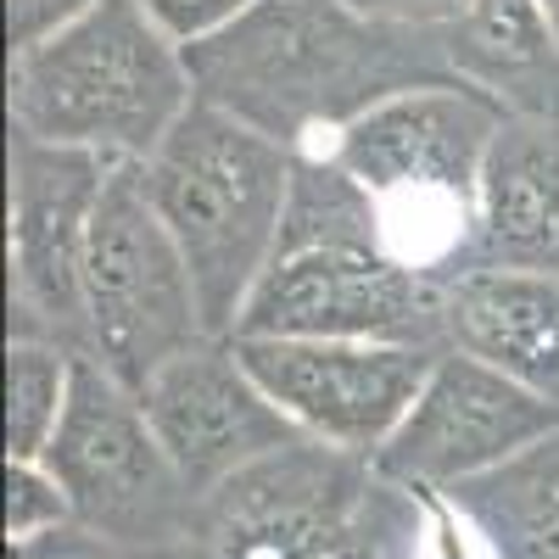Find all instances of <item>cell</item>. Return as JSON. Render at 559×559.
<instances>
[{"label":"cell","mask_w":559,"mask_h":559,"mask_svg":"<svg viewBox=\"0 0 559 559\" xmlns=\"http://www.w3.org/2000/svg\"><path fill=\"white\" fill-rule=\"evenodd\" d=\"M185 57L202 102L286 140L292 152L324 146L403 90L459 79L448 28L381 23L347 0H252Z\"/></svg>","instance_id":"cell-1"},{"label":"cell","mask_w":559,"mask_h":559,"mask_svg":"<svg viewBox=\"0 0 559 559\" xmlns=\"http://www.w3.org/2000/svg\"><path fill=\"white\" fill-rule=\"evenodd\" d=\"M191 102V57L140 0H96L7 62V118L17 134L112 163H146Z\"/></svg>","instance_id":"cell-2"},{"label":"cell","mask_w":559,"mask_h":559,"mask_svg":"<svg viewBox=\"0 0 559 559\" xmlns=\"http://www.w3.org/2000/svg\"><path fill=\"white\" fill-rule=\"evenodd\" d=\"M297 152L213 102H191L163 146L140 163L146 197L191 263L213 336H236L241 308L258 292L280 247Z\"/></svg>","instance_id":"cell-3"},{"label":"cell","mask_w":559,"mask_h":559,"mask_svg":"<svg viewBox=\"0 0 559 559\" xmlns=\"http://www.w3.org/2000/svg\"><path fill=\"white\" fill-rule=\"evenodd\" d=\"M503 118L509 112L476 84L442 79L369 107L319 152H331L376 197L381 241L392 258L448 280L471 252L481 168Z\"/></svg>","instance_id":"cell-4"},{"label":"cell","mask_w":559,"mask_h":559,"mask_svg":"<svg viewBox=\"0 0 559 559\" xmlns=\"http://www.w3.org/2000/svg\"><path fill=\"white\" fill-rule=\"evenodd\" d=\"M213 336L191 263L146 197L140 163H112L84 252V342L123 386H146L157 369Z\"/></svg>","instance_id":"cell-5"},{"label":"cell","mask_w":559,"mask_h":559,"mask_svg":"<svg viewBox=\"0 0 559 559\" xmlns=\"http://www.w3.org/2000/svg\"><path fill=\"white\" fill-rule=\"evenodd\" d=\"M45 464L62 481L79 526L123 548H140L146 559L179 548L202 503V492L179 476L163 437L152 431L140 392L84 353L73 369L68 414L51 448H45Z\"/></svg>","instance_id":"cell-6"},{"label":"cell","mask_w":559,"mask_h":559,"mask_svg":"<svg viewBox=\"0 0 559 559\" xmlns=\"http://www.w3.org/2000/svg\"><path fill=\"white\" fill-rule=\"evenodd\" d=\"M112 157L17 134L7 140V302L12 336L84 342V252Z\"/></svg>","instance_id":"cell-7"},{"label":"cell","mask_w":559,"mask_h":559,"mask_svg":"<svg viewBox=\"0 0 559 559\" xmlns=\"http://www.w3.org/2000/svg\"><path fill=\"white\" fill-rule=\"evenodd\" d=\"M236 336L442 347V280L381 247L280 252L247 297Z\"/></svg>","instance_id":"cell-8"},{"label":"cell","mask_w":559,"mask_h":559,"mask_svg":"<svg viewBox=\"0 0 559 559\" xmlns=\"http://www.w3.org/2000/svg\"><path fill=\"white\" fill-rule=\"evenodd\" d=\"M376 459L297 437L202 492L191 532L163 559H313V548L376 498Z\"/></svg>","instance_id":"cell-9"},{"label":"cell","mask_w":559,"mask_h":559,"mask_svg":"<svg viewBox=\"0 0 559 559\" xmlns=\"http://www.w3.org/2000/svg\"><path fill=\"white\" fill-rule=\"evenodd\" d=\"M548 431H559V403L537 397L532 386L509 381L503 369L471 353L442 347L403 426L376 453V476L397 487L453 492L526 453Z\"/></svg>","instance_id":"cell-10"},{"label":"cell","mask_w":559,"mask_h":559,"mask_svg":"<svg viewBox=\"0 0 559 559\" xmlns=\"http://www.w3.org/2000/svg\"><path fill=\"white\" fill-rule=\"evenodd\" d=\"M258 386L286 419L347 453L376 459L403 426L442 347L414 342H297V336H229Z\"/></svg>","instance_id":"cell-11"},{"label":"cell","mask_w":559,"mask_h":559,"mask_svg":"<svg viewBox=\"0 0 559 559\" xmlns=\"http://www.w3.org/2000/svg\"><path fill=\"white\" fill-rule=\"evenodd\" d=\"M140 403H146V419L179 464V476L197 492H213L236 471L302 437L286 408L258 386L229 336H207L191 353L168 358L140 386Z\"/></svg>","instance_id":"cell-12"},{"label":"cell","mask_w":559,"mask_h":559,"mask_svg":"<svg viewBox=\"0 0 559 559\" xmlns=\"http://www.w3.org/2000/svg\"><path fill=\"white\" fill-rule=\"evenodd\" d=\"M442 347L559 403V269H459L442 280Z\"/></svg>","instance_id":"cell-13"},{"label":"cell","mask_w":559,"mask_h":559,"mask_svg":"<svg viewBox=\"0 0 559 559\" xmlns=\"http://www.w3.org/2000/svg\"><path fill=\"white\" fill-rule=\"evenodd\" d=\"M464 269H559V123L503 118Z\"/></svg>","instance_id":"cell-14"},{"label":"cell","mask_w":559,"mask_h":559,"mask_svg":"<svg viewBox=\"0 0 559 559\" xmlns=\"http://www.w3.org/2000/svg\"><path fill=\"white\" fill-rule=\"evenodd\" d=\"M448 57L509 118L559 123V17L548 0H471L448 28Z\"/></svg>","instance_id":"cell-15"},{"label":"cell","mask_w":559,"mask_h":559,"mask_svg":"<svg viewBox=\"0 0 559 559\" xmlns=\"http://www.w3.org/2000/svg\"><path fill=\"white\" fill-rule=\"evenodd\" d=\"M498 559H559V431L448 492Z\"/></svg>","instance_id":"cell-16"},{"label":"cell","mask_w":559,"mask_h":559,"mask_svg":"<svg viewBox=\"0 0 559 559\" xmlns=\"http://www.w3.org/2000/svg\"><path fill=\"white\" fill-rule=\"evenodd\" d=\"M302 247H381V207L364 185L331 157V152H297L292 168V197L286 218H280V252H302Z\"/></svg>","instance_id":"cell-17"},{"label":"cell","mask_w":559,"mask_h":559,"mask_svg":"<svg viewBox=\"0 0 559 559\" xmlns=\"http://www.w3.org/2000/svg\"><path fill=\"white\" fill-rule=\"evenodd\" d=\"M79 353L45 336H7V459H45L68 397Z\"/></svg>","instance_id":"cell-18"},{"label":"cell","mask_w":559,"mask_h":559,"mask_svg":"<svg viewBox=\"0 0 559 559\" xmlns=\"http://www.w3.org/2000/svg\"><path fill=\"white\" fill-rule=\"evenodd\" d=\"M73 526V503L45 459H7V548Z\"/></svg>","instance_id":"cell-19"},{"label":"cell","mask_w":559,"mask_h":559,"mask_svg":"<svg viewBox=\"0 0 559 559\" xmlns=\"http://www.w3.org/2000/svg\"><path fill=\"white\" fill-rule=\"evenodd\" d=\"M146 7V17L174 39V45H202V39H213V34H224L229 23H236L252 0H140Z\"/></svg>","instance_id":"cell-20"},{"label":"cell","mask_w":559,"mask_h":559,"mask_svg":"<svg viewBox=\"0 0 559 559\" xmlns=\"http://www.w3.org/2000/svg\"><path fill=\"white\" fill-rule=\"evenodd\" d=\"M7 559H146L140 548H123V543H112V537H102V532H90V526H62V532H45V537H34V543H17V548H7Z\"/></svg>","instance_id":"cell-21"},{"label":"cell","mask_w":559,"mask_h":559,"mask_svg":"<svg viewBox=\"0 0 559 559\" xmlns=\"http://www.w3.org/2000/svg\"><path fill=\"white\" fill-rule=\"evenodd\" d=\"M90 7H96V0H7V39H12V51H17V45L45 39V34H57L62 23H73Z\"/></svg>","instance_id":"cell-22"},{"label":"cell","mask_w":559,"mask_h":559,"mask_svg":"<svg viewBox=\"0 0 559 559\" xmlns=\"http://www.w3.org/2000/svg\"><path fill=\"white\" fill-rule=\"evenodd\" d=\"M347 7L381 23H403V28H453L471 0H347Z\"/></svg>","instance_id":"cell-23"},{"label":"cell","mask_w":559,"mask_h":559,"mask_svg":"<svg viewBox=\"0 0 559 559\" xmlns=\"http://www.w3.org/2000/svg\"><path fill=\"white\" fill-rule=\"evenodd\" d=\"M548 7H554V17H559V0H548Z\"/></svg>","instance_id":"cell-24"}]
</instances>
